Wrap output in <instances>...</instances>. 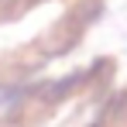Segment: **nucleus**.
Wrapping results in <instances>:
<instances>
[{"mask_svg": "<svg viewBox=\"0 0 127 127\" xmlns=\"http://www.w3.org/2000/svg\"><path fill=\"white\" fill-rule=\"evenodd\" d=\"M79 83V76H69V79H59V83H52V89H41V96L45 100H59V96H65L72 86Z\"/></svg>", "mask_w": 127, "mask_h": 127, "instance_id": "obj_2", "label": "nucleus"}, {"mask_svg": "<svg viewBox=\"0 0 127 127\" xmlns=\"http://www.w3.org/2000/svg\"><path fill=\"white\" fill-rule=\"evenodd\" d=\"M24 100H28V86H21V83H0V120L14 117V113L24 106Z\"/></svg>", "mask_w": 127, "mask_h": 127, "instance_id": "obj_1", "label": "nucleus"}]
</instances>
